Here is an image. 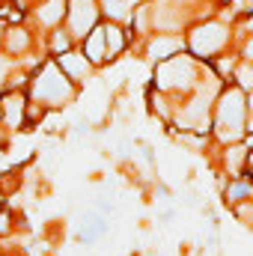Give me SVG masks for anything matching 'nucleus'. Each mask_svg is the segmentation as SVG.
<instances>
[{"label":"nucleus","instance_id":"1","mask_svg":"<svg viewBox=\"0 0 253 256\" xmlns=\"http://www.w3.org/2000/svg\"><path fill=\"white\" fill-rule=\"evenodd\" d=\"M220 128H224V137H238L244 131V98L242 92H230L220 104Z\"/></svg>","mask_w":253,"mask_h":256},{"label":"nucleus","instance_id":"2","mask_svg":"<svg viewBox=\"0 0 253 256\" xmlns=\"http://www.w3.org/2000/svg\"><path fill=\"white\" fill-rule=\"evenodd\" d=\"M36 96L42 102H48V104H57V102H63L66 96H68V84H66V78L60 74V68H54V66L45 68L42 80L36 84Z\"/></svg>","mask_w":253,"mask_h":256},{"label":"nucleus","instance_id":"3","mask_svg":"<svg viewBox=\"0 0 253 256\" xmlns=\"http://www.w3.org/2000/svg\"><path fill=\"white\" fill-rule=\"evenodd\" d=\"M224 42H226V33H224V27H218V24L200 27V30L194 33V51H196V54H214Z\"/></svg>","mask_w":253,"mask_h":256},{"label":"nucleus","instance_id":"4","mask_svg":"<svg viewBox=\"0 0 253 256\" xmlns=\"http://www.w3.org/2000/svg\"><path fill=\"white\" fill-rule=\"evenodd\" d=\"M190 78H194V66L182 57L161 66V84L164 86H185V84H190Z\"/></svg>","mask_w":253,"mask_h":256},{"label":"nucleus","instance_id":"5","mask_svg":"<svg viewBox=\"0 0 253 256\" xmlns=\"http://www.w3.org/2000/svg\"><path fill=\"white\" fill-rule=\"evenodd\" d=\"M96 21V6L92 0H74V9H72V27L74 33H86Z\"/></svg>","mask_w":253,"mask_h":256},{"label":"nucleus","instance_id":"6","mask_svg":"<svg viewBox=\"0 0 253 256\" xmlns=\"http://www.w3.org/2000/svg\"><path fill=\"white\" fill-rule=\"evenodd\" d=\"M176 48H182L179 39H170V36H167V39H158V42L152 45V57H155V60H167V54L176 51Z\"/></svg>","mask_w":253,"mask_h":256},{"label":"nucleus","instance_id":"7","mask_svg":"<svg viewBox=\"0 0 253 256\" xmlns=\"http://www.w3.org/2000/svg\"><path fill=\"white\" fill-rule=\"evenodd\" d=\"M63 6H66L63 0H51V3H48L42 12H39V18H42L45 24H54L57 18H63Z\"/></svg>","mask_w":253,"mask_h":256},{"label":"nucleus","instance_id":"8","mask_svg":"<svg viewBox=\"0 0 253 256\" xmlns=\"http://www.w3.org/2000/svg\"><path fill=\"white\" fill-rule=\"evenodd\" d=\"M63 68H68L74 78H78V74H86V60H78L74 54H66L63 57Z\"/></svg>","mask_w":253,"mask_h":256},{"label":"nucleus","instance_id":"9","mask_svg":"<svg viewBox=\"0 0 253 256\" xmlns=\"http://www.w3.org/2000/svg\"><path fill=\"white\" fill-rule=\"evenodd\" d=\"M104 33H108V51H110V54H116V51L122 48V36H120V30H114V27H110V30H104Z\"/></svg>","mask_w":253,"mask_h":256},{"label":"nucleus","instance_id":"10","mask_svg":"<svg viewBox=\"0 0 253 256\" xmlns=\"http://www.w3.org/2000/svg\"><path fill=\"white\" fill-rule=\"evenodd\" d=\"M102 48H104L102 45V30H96V36L90 39V57L92 60H102Z\"/></svg>","mask_w":253,"mask_h":256},{"label":"nucleus","instance_id":"11","mask_svg":"<svg viewBox=\"0 0 253 256\" xmlns=\"http://www.w3.org/2000/svg\"><path fill=\"white\" fill-rule=\"evenodd\" d=\"M131 3H134V0H108V6H110L108 12H114V15H120V18H122V15L128 12V6H131Z\"/></svg>","mask_w":253,"mask_h":256}]
</instances>
